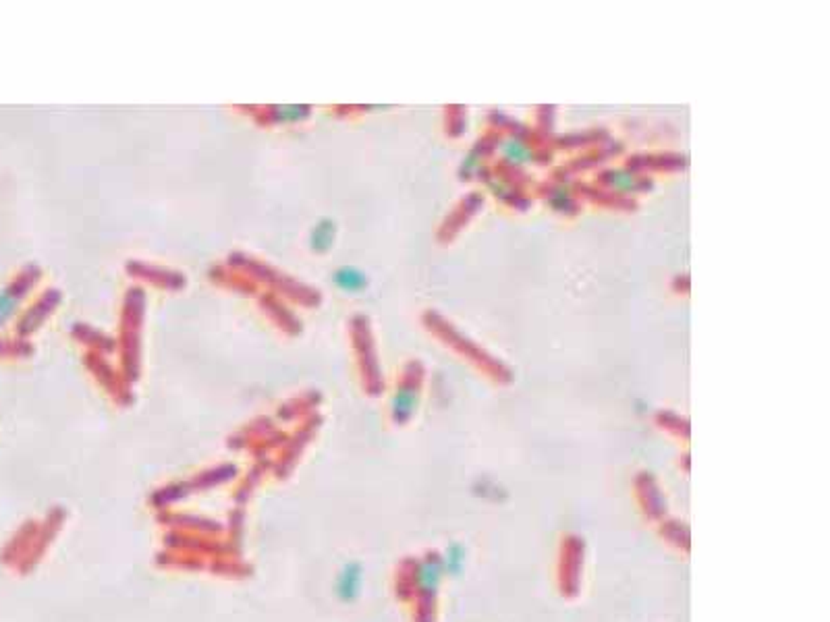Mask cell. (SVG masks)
Returning <instances> with one entry per match:
<instances>
[{
    "mask_svg": "<svg viewBox=\"0 0 830 622\" xmlns=\"http://www.w3.org/2000/svg\"><path fill=\"white\" fill-rule=\"evenodd\" d=\"M424 326L428 328L430 334H434L440 342L451 349L455 355H459L461 359L469 361L471 365H476L480 371H484L488 378L496 380V382H507L511 378L509 369L496 359L494 355H490L486 349H482L478 342H473L471 338H467L463 332H459L453 322H448L446 317H442L436 311H426L424 313Z\"/></svg>",
    "mask_w": 830,
    "mask_h": 622,
    "instance_id": "cell-1",
    "label": "cell"
},
{
    "mask_svg": "<svg viewBox=\"0 0 830 622\" xmlns=\"http://www.w3.org/2000/svg\"><path fill=\"white\" fill-rule=\"evenodd\" d=\"M482 206H484V195H482V193L471 191L467 193L465 197H461V199L457 201V206L451 210V214L444 218L442 226H440L438 231L440 243H451V241L455 239V237L463 231L465 226H467V222L478 214V210H480Z\"/></svg>",
    "mask_w": 830,
    "mask_h": 622,
    "instance_id": "cell-2",
    "label": "cell"
},
{
    "mask_svg": "<svg viewBox=\"0 0 830 622\" xmlns=\"http://www.w3.org/2000/svg\"><path fill=\"white\" fill-rule=\"evenodd\" d=\"M335 598L342 603H353L364 591V566L355 560L342 564L332 583Z\"/></svg>",
    "mask_w": 830,
    "mask_h": 622,
    "instance_id": "cell-3",
    "label": "cell"
},
{
    "mask_svg": "<svg viewBox=\"0 0 830 622\" xmlns=\"http://www.w3.org/2000/svg\"><path fill=\"white\" fill-rule=\"evenodd\" d=\"M419 363H411V374L401 382V386L396 388V394L392 399L391 411L392 419L396 423H407L411 417H414L415 408H417V399H419V384H415V369H417Z\"/></svg>",
    "mask_w": 830,
    "mask_h": 622,
    "instance_id": "cell-4",
    "label": "cell"
},
{
    "mask_svg": "<svg viewBox=\"0 0 830 622\" xmlns=\"http://www.w3.org/2000/svg\"><path fill=\"white\" fill-rule=\"evenodd\" d=\"M442 576H444V569H442V562L440 558H428L424 560L417 569H415V585L419 589L421 596H434L438 591L440 583H442Z\"/></svg>",
    "mask_w": 830,
    "mask_h": 622,
    "instance_id": "cell-5",
    "label": "cell"
},
{
    "mask_svg": "<svg viewBox=\"0 0 830 622\" xmlns=\"http://www.w3.org/2000/svg\"><path fill=\"white\" fill-rule=\"evenodd\" d=\"M579 195H586L587 199L604 206V208H611V210H634L635 201L621 195V193H614L611 189H598L594 185H577L575 187Z\"/></svg>",
    "mask_w": 830,
    "mask_h": 622,
    "instance_id": "cell-6",
    "label": "cell"
},
{
    "mask_svg": "<svg viewBox=\"0 0 830 622\" xmlns=\"http://www.w3.org/2000/svg\"><path fill=\"white\" fill-rule=\"evenodd\" d=\"M627 168L650 170V172H658V170L675 172V170L683 168V156H677V154H666V156H634L631 160H627Z\"/></svg>",
    "mask_w": 830,
    "mask_h": 622,
    "instance_id": "cell-7",
    "label": "cell"
},
{
    "mask_svg": "<svg viewBox=\"0 0 830 622\" xmlns=\"http://www.w3.org/2000/svg\"><path fill=\"white\" fill-rule=\"evenodd\" d=\"M332 241H335V224L330 220L317 222L316 228L312 231V237H310V243H312L314 251L322 253V251L330 249Z\"/></svg>",
    "mask_w": 830,
    "mask_h": 622,
    "instance_id": "cell-8",
    "label": "cell"
},
{
    "mask_svg": "<svg viewBox=\"0 0 830 622\" xmlns=\"http://www.w3.org/2000/svg\"><path fill=\"white\" fill-rule=\"evenodd\" d=\"M465 120H467V112H465L463 106H446V112H444L446 135L459 137L465 131Z\"/></svg>",
    "mask_w": 830,
    "mask_h": 622,
    "instance_id": "cell-9",
    "label": "cell"
},
{
    "mask_svg": "<svg viewBox=\"0 0 830 622\" xmlns=\"http://www.w3.org/2000/svg\"><path fill=\"white\" fill-rule=\"evenodd\" d=\"M440 562H442V569H444V573H451V574L461 573V569H463V564H465L463 546H459V544H453V546H448V550L444 552V556L440 558Z\"/></svg>",
    "mask_w": 830,
    "mask_h": 622,
    "instance_id": "cell-10",
    "label": "cell"
},
{
    "mask_svg": "<svg viewBox=\"0 0 830 622\" xmlns=\"http://www.w3.org/2000/svg\"><path fill=\"white\" fill-rule=\"evenodd\" d=\"M19 297H21V292L17 290V287H9L4 288V290H0V324L11 317V313L15 311L17 303H19Z\"/></svg>",
    "mask_w": 830,
    "mask_h": 622,
    "instance_id": "cell-11",
    "label": "cell"
},
{
    "mask_svg": "<svg viewBox=\"0 0 830 622\" xmlns=\"http://www.w3.org/2000/svg\"><path fill=\"white\" fill-rule=\"evenodd\" d=\"M335 280H337V285L341 288H345V290H357V288L364 285V276H362V272H357V270H351V268H342V270H337V274H335Z\"/></svg>",
    "mask_w": 830,
    "mask_h": 622,
    "instance_id": "cell-12",
    "label": "cell"
}]
</instances>
